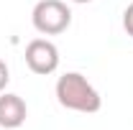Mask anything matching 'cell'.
Here are the masks:
<instances>
[{"label": "cell", "mask_w": 133, "mask_h": 130, "mask_svg": "<svg viewBox=\"0 0 133 130\" xmlns=\"http://www.w3.org/2000/svg\"><path fill=\"white\" fill-rule=\"evenodd\" d=\"M123 28H125V33L133 38V3L123 10Z\"/></svg>", "instance_id": "cell-5"}, {"label": "cell", "mask_w": 133, "mask_h": 130, "mask_svg": "<svg viewBox=\"0 0 133 130\" xmlns=\"http://www.w3.org/2000/svg\"><path fill=\"white\" fill-rule=\"evenodd\" d=\"M8 82H10V71H8V64L0 59V92L8 87Z\"/></svg>", "instance_id": "cell-6"}, {"label": "cell", "mask_w": 133, "mask_h": 130, "mask_svg": "<svg viewBox=\"0 0 133 130\" xmlns=\"http://www.w3.org/2000/svg\"><path fill=\"white\" fill-rule=\"evenodd\" d=\"M56 99L59 105L74 112L92 115L102 107V97L100 92L87 82V77H82L79 71H66L56 82Z\"/></svg>", "instance_id": "cell-1"}, {"label": "cell", "mask_w": 133, "mask_h": 130, "mask_svg": "<svg viewBox=\"0 0 133 130\" xmlns=\"http://www.w3.org/2000/svg\"><path fill=\"white\" fill-rule=\"evenodd\" d=\"M28 107L18 95H0V128L5 130H16L26 122Z\"/></svg>", "instance_id": "cell-4"}, {"label": "cell", "mask_w": 133, "mask_h": 130, "mask_svg": "<svg viewBox=\"0 0 133 130\" xmlns=\"http://www.w3.org/2000/svg\"><path fill=\"white\" fill-rule=\"evenodd\" d=\"M72 3H92V0H72Z\"/></svg>", "instance_id": "cell-7"}, {"label": "cell", "mask_w": 133, "mask_h": 130, "mask_svg": "<svg viewBox=\"0 0 133 130\" xmlns=\"http://www.w3.org/2000/svg\"><path fill=\"white\" fill-rule=\"evenodd\" d=\"M31 23H33V28L38 33H44V36H59L72 23V10L62 0H38L33 5Z\"/></svg>", "instance_id": "cell-2"}, {"label": "cell", "mask_w": 133, "mask_h": 130, "mask_svg": "<svg viewBox=\"0 0 133 130\" xmlns=\"http://www.w3.org/2000/svg\"><path fill=\"white\" fill-rule=\"evenodd\" d=\"M26 64L33 74H54L59 69V49L51 44L49 38H33L26 46Z\"/></svg>", "instance_id": "cell-3"}]
</instances>
